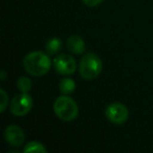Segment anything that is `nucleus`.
I'll use <instances>...</instances> for the list:
<instances>
[{"instance_id": "f257e3e1", "label": "nucleus", "mask_w": 153, "mask_h": 153, "mask_svg": "<svg viewBox=\"0 0 153 153\" xmlns=\"http://www.w3.org/2000/svg\"><path fill=\"white\" fill-rule=\"evenodd\" d=\"M23 66L26 71L32 76H42L48 72L51 68V60L48 56L42 51H32L25 56Z\"/></svg>"}, {"instance_id": "f03ea898", "label": "nucleus", "mask_w": 153, "mask_h": 153, "mask_svg": "<svg viewBox=\"0 0 153 153\" xmlns=\"http://www.w3.org/2000/svg\"><path fill=\"white\" fill-rule=\"evenodd\" d=\"M53 111L60 120L64 122H71L78 117L79 108L71 98L61 96L53 103Z\"/></svg>"}, {"instance_id": "7ed1b4c3", "label": "nucleus", "mask_w": 153, "mask_h": 153, "mask_svg": "<svg viewBox=\"0 0 153 153\" xmlns=\"http://www.w3.org/2000/svg\"><path fill=\"white\" fill-rule=\"evenodd\" d=\"M103 64L101 59L94 53H87L80 62V74L85 80L96 79L102 72Z\"/></svg>"}, {"instance_id": "20e7f679", "label": "nucleus", "mask_w": 153, "mask_h": 153, "mask_svg": "<svg viewBox=\"0 0 153 153\" xmlns=\"http://www.w3.org/2000/svg\"><path fill=\"white\" fill-rule=\"evenodd\" d=\"M33 107V99L27 92L17 94L11 103V111L14 115L23 117L27 114Z\"/></svg>"}, {"instance_id": "39448f33", "label": "nucleus", "mask_w": 153, "mask_h": 153, "mask_svg": "<svg viewBox=\"0 0 153 153\" xmlns=\"http://www.w3.org/2000/svg\"><path fill=\"white\" fill-rule=\"evenodd\" d=\"M105 113L109 122L117 124V125L124 124L129 117V111L127 107L121 103H112L109 106H107Z\"/></svg>"}, {"instance_id": "423d86ee", "label": "nucleus", "mask_w": 153, "mask_h": 153, "mask_svg": "<svg viewBox=\"0 0 153 153\" xmlns=\"http://www.w3.org/2000/svg\"><path fill=\"white\" fill-rule=\"evenodd\" d=\"M53 66L57 72L63 76H69L76 71V63L72 57L68 55H60L53 60Z\"/></svg>"}, {"instance_id": "0eeeda50", "label": "nucleus", "mask_w": 153, "mask_h": 153, "mask_svg": "<svg viewBox=\"0 0 153 153\" xmlns=\"http://www.w3.org/2000/svg\"><path fill=\"white\" fill-rule=\"evenodd\" d=\"M4 138L12 146H21L24 142V133L21 128L16 125H11L7 127L4 131Z\"/></svg>"}, {"instance_id": "6e6552de", "label": "nucleus", "mask_w": 153, "mask_h": 153, "mask_svg": "<svg viewBox=\"0 0 153 153\" xmlns=\"http://www.w3.org/2000/svg\"><path fill=\"white\" fill-rule=\"evenodd\" d=\"M67 48L69 49L70 53L81 55L85 51V42L81 37L72 35L67 39Z\"/></svg>"}, {"instance_id": "1a4fd4ad", "label": "nucleus", "mask_w": 153, "mask_h": 153, "mask_svg": "<svg viewBox=\"0 0 153 153\" xmlns=\"http://www.w3.org/2000/svg\"><path fill=\"white\" fill-rule=\"evenodd\" d=\"M59 87L63 94H69L71 92H74V89H76V83L70 78H64L60 82Z\"/></svg>"}, {"instance_id": "9d476101", "label": "nucleus", "mask_w": 153, "mask_h": 153, "mask_svg": "<svg viewBox=\"0 0 153 153\" xmlns=\"http://www.w3.org/2000/svg\"><path fill=\"white\" fill-rule=\"evenodd\" d=\"M46 51L49 55H56L59 53L62 48V41L58 38H53L51 40L47 41L46 43Z\"/></svg>"}, {"instance_id": "9b49d317", "label": "nucleus", "mask_w": 153, "mask_h": 153, "mask_svg": "<svg viewBox=\"0 0 153 153\" xmlns=\"http://www.w3.org/2000/svg\"><path fill=\"white\" fill-rule=\"evenodd\" d=\"M24 152H43L46 153L47 150L41 143L39 142H30L23 149Z\"/></svg>"}, {"instance_id": "f8f14e48", "label": "nucleus", "mask_w": 153, "mask_h": 153, "mask_svg": "<svg viewBox=\"0 0 153 153\" xmlns=\"http://www.w3.org/2000/svg\"><path fill=\"white\" fill-rule=\"evenodd\" d=\"M17 87L21 92H27L32 88V81L26 76H21L17 81Z\"/></svg>"}, {"instance_id": "ddd939ff", "label": "nucleus", "mask_w": 153, "mask_h": 153, "mask_svg": "<svg viewBox=\"0 0 153 153\" xmlns=\"http://www.w3.org/2000/svg\"><path fill=\"white\" fill-rule=\"evenodd\" d=\"M0 94H1V99H2V102H1V112H3L7 105V94H5V91L3 89H1Z\"/></svg>"}, {"instance_id": "4468645a", "label": "nucleus", "mask_w": 153, "mask_h": 153, "mask_svg": "<svg viewBox=\"0 0 153 153\" xmlns=\"http://www.w3.org/2000/svg\"><path fill=\"white\" fill-rule=\"evenodd\" d=\"M82 1L88 7H97L103 2V0H82Z\"/></svg>"}]
</instances>
